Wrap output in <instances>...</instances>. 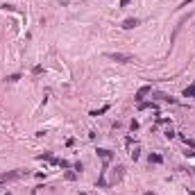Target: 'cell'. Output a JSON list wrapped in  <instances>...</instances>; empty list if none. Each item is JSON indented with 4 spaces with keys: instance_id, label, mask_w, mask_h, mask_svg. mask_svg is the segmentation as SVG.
<instances>
[{
    "instance_id": "obj_1",
    "label": "cell",
    "mask_w": 195,
    "mask_h": 195,
    "mask_svg": "<svg viewBox=\"0 0 195 195\" xmlns=\"http://www.w3.org/2000/svg\"><path fill=\"white\" fill-rule=\"evenodd\" d=\"M107 57H109V59H113V61H118V64H127V61H134V57H132V55H123V52H109Z\"/></svg>"
},
{
    "instance_id": "obj_2",
    "label": "cell",
    "mask_w": 195,
    "mask_h": 195,
    "mask_svg": "<svg viewBox=\"0 0 195 195\" xmlns=\"http://www.w3.org/2000/svg\"><path fill=\"white\" fill-rule=\"evenodd\" d=\"M147 93H152V86H150V84H145V86H141L139 91H136L134 100H136V102H143V98H145Z\"/></svg>"
},
{
    "instance_id": "obj_3",
    "label": "cell",
    "mask_w": 195,
    "mask_h": 195,
    "mask_svg": "<svg viewBox=\"0 0 195 195\" xmlns=\"http://www.w3.org/2000/svg\"><path fill=\"white\" fill-rule=\"evenodd\" d=\"M136 25H139V18H125L123 21V27H125V30H132V27H136Z\"/></svg>"
},
{
    "instance_id": "obj_4",
    "label": "cell",
    "mask_w": 195,
    "mask_h": 195,
    "mask_svg": "<svg viewBox=\"0 0 195 195\" xmlns=\"http://www.w3.org/2000/svg\"><path fill=\"white\" fill-rule=\"evenodd\" d=\"M147 159H150V163H163V157H161V154H157V152H152Z\"/></svg>"
},
{
    "instance_id": "obj_5",
    "label": "cell",
    "mask_w": 195,
    "mask_h": 195,
    "mask_svg": "<svg viewBox=\"0 0 195 195\" xmlns=\"http://www.w3.org/2000/svg\"><path fill=\"white\" fill-rule=\"evenodd\" d=\"M98 157H102L105 161H109V159H111V152H109V150H102V147H98Z\"/></svg>"
},
{
    "instance_id": "obj_6",
    "label": "cell",
    "mask_w": 195,
    "mask_h": 195,
    "mask_svg": "<svg viewBox=\"0 0 195 195\" xmlns=\"http://www.w3.org/2000/svg\"><path fill=\"white\" fill-rule=\"evenodd\" d=\"M109 109H111V107H109V105H105V107H100V109H98V111H91V116H102V113H107Z\"/></svg>"
},
{
    "instance_id": "obj_7",
    "label": "cell",
    "mask_w": 195,
    "mask_h": 195,
    "mask_svg": "<svg viewBox=\"0 0 195 195\" xmlns=\"http://www.w3.org/2000/svg\"><path fill=\"white\" fill-rule=\"evenodd\" d=\"M141 109H157V102H139Z\"/></svg>"
},
{
    "instance_id": "obj_8",
    "label": "cell",
    "mask_w": 195,
    "mask_h": 195,
    "mask_svg": "<svg viewBox=\"0 0 195 195\" xmlns=\"http://www.w3.org/2000/svg\"><path fill=\"white\" fill-rule=\"evenodd\" d=\"M184 98H195V86H188L184 91Z\"/></svg>"
},
{
    "instance_id": "obj_9",
    "label": "cell",
    "mask_w": 195,
    "mask_h": 195,
    "mask_svg": "<svg viewBox=\"0 0 195 195\" xmlns=\"http://www.w3.org/2000/svg\"><path fill=\"white\" fill-rule=\"evenodd\" d=\"M18 79H21V73H14V75L7 77V82H18Z\"/></svg>"
},
{
    "instance_id": "obj_10",
    "label": "cell",
    "mask_w": 195,
    "mask_h": 195,
    "mask_svg": "<svg viewBox=\"0 0 195 195\" xmlns=\"http://www.w3.org/2000/svg\"><path fill=\"white\" fill-rule=\"evenodd\" d=\"M32 73H34V75H41V73H43V66H34Z\"/></svg>"
},
{
    "instance_id": "obj_11",
    "label": "cell",
    "mask_w": 195,
    "mask_h": 195,
    "mask_svg": "<svg viewBox=\"0 0 195 195\" xmlns=\"http://www.w3.org/2000/svg\"><path fill=\"white\" fill-rule=\"evenodd\" d=\"M73 168H75V170H77V173H82V170H84V163H82V161H77L75 166H73Z\"/></svg>"
},
{
    "instance_id": "obj_12",
    "label": "cell",
    "mask_w": 195,
    "mask_h": 195,
    "mask_svg": "<svg viewBox=\"0 0 195 195\" xmlns=\"http://www.w3.org/2000/svg\"><path fill=\"white\" fill-rule=\"evenodd\" d=\"M193 2H195V0H184V2L179 5V9H184V7H188V5H193Z\"/></svg>"
},
{
    "instance_id": "obj_13",
    "label": "cell",
    "mask_w": 195,
    "mask_h": 195,
    "mask_svg": "<svg viewBox=\"0 0 195 195\" xmlns=\"http://www.w3.org/2000/svg\"><path fill=\"white\" fill-rule=\"evenodd\" d=\"M59 166H61V168H71V163L64 161V159H59Z\"/></svg>"
},
{
    "instance_id": "obj_14",
    "label": "cell",
    "mask_w": 195,
    "mask_h": 195,
    "mask_svg": "<svg viewBox=\"0 0 195 195\" xmlns=\"http://www.w3.org/2000/svg\"><path fill=\"white\" fill-rule=\"evenodd\" d=\"M145 195H154V193H152V191H147V193H145Z\"/></svg>"
},
{
    "instance_id": "obj_15",
    "label": "cell",
    "mask_w": 195,
    "mask_h": 195,
    "mask_svg": "<svg viewBox=\"0 0 195 195\" xmlns=\"http://www.w3.org/2000/svg\"><path fill=\"white\" fill-rule=\"evenodd\" d=\"M188 195H195V193H193V191H188Z\"/></svg>"
}]
</instances>
